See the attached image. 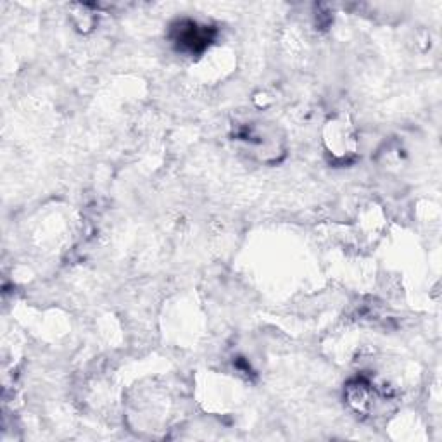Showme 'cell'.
I'll use <instances>...</instances> for the list:
<instances>
[{
    "mask_svg": "<svg viewBox=\"0 0 442 442\" xmlns=\"http://www.w3.org/2000/svg\"><path fill=\"white\" fill-rule=\"evenodd\" d=\"M187 28L188 29H180V35H178V38H176L178 40V43H180L185 51H191V52L201 51V49L206 45V42L209 40L208 36H206V32L199 29L194 23H188Z\"/></svg>",
    "mask_w": 442,
    "mask_h": 442,
    "instance_id": "1",
    "label": "cell"
}]
</instances>
